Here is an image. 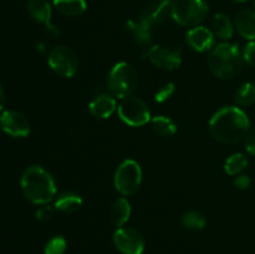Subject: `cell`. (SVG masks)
<instances>
[{
    "label": "cell",
    "instance_id": "1",
    "mask_svg": "<svg viewBox=\"0 0 255 254\" xmlns=\"http://www.w3.org/2000/svg\"><path fill=\"white\" fill-rule=\"evenodd\" d=\"M246 112L237 106H226L217 111L209 121V133L216 141L233 144L246 138L251 128Z\"/></svg>",
    "mask_w": 255,
    "mask_h": 254
},
{
    "label": "cell",
    "instance_id": "2",
    "mask_svg": "<svg viewBox=\"0 0 255 254\" xmlns=\"http://www.w3.org/2000/svg\"><path fill=\"white\" fill-rule=\"evenodd\" d=\"M20 186L27 201L44 206L56 196V184L51 174L40 166H30L22 173Z\"/></svg>",
    "mask_w": 255,
    "mask_h": 254
},
{
    "label": "cell",
    "instance_id": "3",
    "mask_svg": "<svg viewBox=\"0 0 255 254\" xmlns=\"http://www.w3.org/2000/svg\"><path fill=\"white\" fill-rule=\"evenodd\" d=\"M244 60L237 44L223 42L214 47L208 56V67L219 79H233L241 72Z\"/></svg>",
    "mask_w": 255,
    "mask_h": 254
},
{
    "label": "cell",
    "instance_id": "4",
    "mask_svg": "<svg viewBox=\"0 0 255 254\" xmlns=\"http://www.w3.org/2000/svg\"><path fill=\"white\" fill-rule=\"evenodd\" d=\"M206 0H172L171 16L181 26L196 27L208 16Z\"/></svg>",
    "mask_w": 255,
    "mask_h": 254
},
{
    "label": "cell",
    "instance_id": "5",
    "mask_svg": "<svg viewBox=\"0 0 255 254\" xmlns=\"http://www.w3.org/2000/svg\"><path fill=\"white\" fill-rule=\"evenodd\" d=\"M137 85H138V75L136 69L128 62H119L110 71L107 86L114 97L122 100L131 96Z\"/></svg>",
    "mask_w": 255,
    "mask_h": 254
},
{
    "label": "cell",
    "instance_id": "6",
    "mask_svg": "<svg viewBox=\"0 0 255 254\" xmlns=\"http://www.w3.org/2000/svg\"><path fill=\"white\" fill-rule=\"evenodd\" d=\"M142 182L141 166L134 159H125L116 169L115 188L122 196H132L138 191Z\"/></svg>",
    "mask_w": 255,
    "mask_h": 254
},
{
    "label": "cell",
    "instance_id": "7",
    "mask_svg": "<svg viewBox=\"0 0 255 254\" xmlns=\"http://www.w3.org/2000/svg\"><path fill=\"white\" fill-rule=\"evenodd\" d=\"M119 117L131 127H141L151 121V112L143 100L128 96L117 106Z\"/></svg>",
    "mask_w": 255,
    "mask_h": 254
},
{
    "label": "cell",
    "instance_id": "8",
    "mask_svg": "<svg viewBox=\"0 0 255 254\" xmlns=\"http://www.w3.org/2000/svg\"><path fill=\"white\" fill-rule=\"evenodd\" d=\"M47 62L55 74L62 77H69V79L75 76V74L77 72V67H79V60H77L76 54L65 45L54 47L50 51Z\"/></svg>",
    "mask_w": 255,
    "mask_h": 254
},
{
    "label": "cell",
    "instance_id": "9",
    "mask_svg": "<svg viewBox=\"0 0 255 254\" xmlns=\"http://www.w3.org/2000/svg\"><path fill=\"white\" fill-rule=\"evenodd\" d=\"M147 57L158 69L172 71V70H176L181 66L182 50L181 47L174 46V45H153Z\"/></svg>",
    "mask_w": 255,
    "mask_h": 254
},
{
    "label": "cell",
    "instance_id": "10",
    "mask_svg": "<svg viewBox=\"0 0 255 254\" xmlns=\"http://www.w3.org/2000/svg\"><path fill=\"white\" fill-rule=\"evenodd\" d=\"M115 247L122 254H142L144 251V239L134 228L121 227L114 234Z\"/></svg>",
    "mask_w": 255,
    "mask_h": 254
},
{
    "label": "cell",
    "instance_id": "11",
    "mask_svg": "<svg viewBox=\"0 0 255 254\" xmlns=\"http://www.w3.org/2000/svg\"><path fill=\"white\" fill-rule=\"evenodd\" d=\"M0 127L11 137L24 138L30 133V124L26 117L14 110L4 111L0 116Z\"/></svg>",
    "mask_w": 255,
    "mask_h": 254
},
{
    "label": "cell",
    "instance_id": "12",
    "mask_svg": "<svg viewBox=\"0 0 255 254\" xmlns=\"http://www.w3.org/2000/svg\"><path fill=\"white\" fill-rule=\"evenodd\" d=\"M127 30L132 34L134 44L138 47L142 57L148 56L149 51L153 47L152 44V26L142 19L128 20L126 24Z\"/></svg>",
    "mask_w": 255,
    "mask_h": 254
},
{
    "label": "cell",
    "instance_id": "13",
    "mask_svg": "<svg viewBox=\"0 0 255 254\" xmlns=\"http://www.w3.org/2000/svg\"><path fill=\"white\" fill-rule=\"evenodd\" d=\"M171 5L172 0H152L144 7L139 19L146 21L152 27L154 25L162 24V22L166 21L168 15H171Z\"/></svg>",
    "mask_w": 255,
    "mask_h": 254
},
{
    "label": "cell",
    "instance_id": "14",
    "mask_svg": "<svg viewBox=\"0 0 255 254\" xmlns=\"http://www.w3.org/2000/svg\"><path fill=\"white\" fill-rule=\"evenodd\" d=\"M27 11L35 21L45 25L47 31L55 35L59 34L56 27L51 24L52 10L49 0H27Z\"/></svg>",
    "mask_w": 255,
    "mask_h": 254
},
{
    "label": "cell",
    "instance_id": "15",
    "mask_svg": "<svg viewBox=\"0 0 255 254\" xmlns=\"http://www.w3.org/2000/svg\"><path fill=\"white\" fill-rule=\"evenodd\" d=\"M187 42L194 51H208L214 45V34L208 27L198 25L187 32Z\"/></svg>",
    "mask_w": 255,
    "mask_h": 254
},
{
    "label": "cell",
    "instance_id": "16",
    "mask_svg": "<svg viewBox=\"0 0 255 254\" xmlns=\"http://www.w3.org/2000/svg\"><path fill=\"white\" fill-rule=\"evenodd\" d=\"M89 110L92 116L97 117V119H109L117 110L116 100L112 95H99L90 102Z\"/></svg>",
    "mask_w": 255,
    "mask_h": 254
},
{
    "label": "cell",
    "instance_id": "17",
    "mask_svg": "<svg viewBox=\"0 0 255 254\" xmlns=\"http://www.w3.org/2000/svg\"><path fill=\"white\" fill-rule=\"evenodd\" d=\"M234 27L238 34L247 40H255V10L242 9L234 20Z\"/></svg>",
    "mask_w": 255,
    "mask_h": 254
},
{
    "label": "cell",
    "instance_id": "18",
    "mask_svg": "<svg viewBox=\"0 0 255 254\" xmlns=\"http://www.w3.org/2000/svg\"><path fill=\"white\" fill-rule=\"evenodd\" d=\"M131 216V204L126 198H119L114 202L110 209V221L117 228H121Z\"/></svg>",
    "mask_w": 255,
    "mask_h": 254
},
{
    "label": "cell",
    "instance_id": "19",
    "mask_svg": "<svg viewBox=\"0 0 255 254\" xmlns=\"http://www.w3.org/2000/svg\"><path fill=\"white\" fill-rule=\"evenodd\" d=\"M212 27H213V34L221 37L222 40H231L234 34V24L229 19L228 15L223 12H218L214 15L212 20Z\"/></svg>",
    "mask_w": 255,
    "mask_h": 254
},
{
    "label": "cell",
    "instance_id": "20",
    "mask_svg": "<svg viewBox=\"0 0 255 254\" xmlns=\"http://www.w3.org/2000/svg\"><path fill=\"white\" fill-rule=\"evenodd\" d=\"M55 9L66 16H80L87 9L86 0H52Z\"/></svg>",
    "mask_w": 255,
    "mask_h": 254
},
{
    "label": "cell",
    "instance_id": "21",
    "mask_svg": "<svg viewBox=\"0 0 255 254\" xmlns=\"http://www.w3.org/2000/svg\"><path fill=\"white\" fill-rule=\"evenodd\" d=\"M82 207V198L74 192H64L55 201V208L64 213H74Z\"/></svg>",
    "mask_w": 255,
    "mask_h": 254
},
{
    "label": "cell",
    "instance_id": "22",
    "mask_svg": "<svg viewBox=\"0 0 255 254\" xmlns=\"http://www.w3.org/2000/svg\"><path fill=\"white\" fill-rule=\"evenodd\" d=\"M152 129L162 137H171L177 132V125L166 116H156L151 120Z\"/></svg>",
    "mask_w": 255,
    "mask_h": 254
},
{
    "label": "cell",
    "instance_id": "23",
    "mask_svg": "<svg viewBox=\"0 0 255 254\" xmlns=\"http://www.w3.org/2000/svg\"><path fill=\"white\" fill-rule=\"evenodd\" d=\"M181 223L184 228L192 229V231H201L206 227L207 219L204 214L198 211H188L182 214Z\"/></svg>",
    "mask_w": 255,
    "mask_h": 254
},
{
    "label": "cell",
    "instance_id": "24",
    "mask_svg": "<svg viewBox=\"0 0 255 254\" xmlns=\"http://www.w3.org/2000/svg\"><path fill=\"white\" fill-rule=\"evenodd\" d=\"M234 101L238 106H251L255 104V84L246 82L237 90Z\"/></svg>",
    "mask_w": 255,
    "mask_h": 254
},
{
    "label": "cell",
    "instance_id": "25",
    "mask_svg": "<svg viewBox=\"0 0 255 254\" xmlns=\"http://www.w3.org/2000/svg\"><path fill=\"white\" fill-rule=\"evenodd\" d=\"M248 166V158L243 153H234L224 163V171L229 176H238Z\"/></svg>",
    "mask_w": 255,
    "mask_h": 254
},
{
    "label": "cell",
    "instance_id": "26",
    "mask_svg": "<svg viewBox=\"0 0 255 254\" xmlns=\"http://www.w3.org/2000/svg\"><path fill=\"white\" fill-rule=\"evenodd\" d=\"M65 252H66V241L61 236H56L50 239L44 249L45 254H65Z\"/></svg>",
    "mask_w": 255,
    "mask_h": 254
},
{
    "label": "cell",
    "instance_id": "27",
    "mask_svg": "<svg viewBox=\"0 0 255 254\" xmlns=\"http://www.w3.org/2000/svg\"><path fill=\"white\" fill-rule=\"evenodd\" d=\"M174 91H176V86H174L173 82H167V84H164L163 86L156 92L154 100H156V102H158V104H163V102L168 101V100L173 96Z\"/></svg>",
    "mask_w": 255,
    "mask_h": 254
},
{
    "label": "cell",
    "instance_id": "28",
    "mask_svg": "<svg viewBox=\"0 0 255 254\" xmlns=\"http://www.w3.org/2000/svg\"><path fill=\"white\" fill-rule=\"evenodd\" d=\"M242 55H243V60L247 65L255 66V41H249L244 46Z\"/></svg>",
    "mask_w": 255,
    "mask_h": 254
},
{
    "label": "cell",
    "instance_id": "29",
    "mask_svg": "<svg viewBox=\"0 0 255 254\" xmlns=\"http://www.w3.org/2000/svg\"><path fill=\"white\" fill-rule=\"evenodd\" d=\"M244 144H246L247 152L252 156H255V127L248 131L244 138Z\"/></svg>",
    "mask_w": 255,
    "mask_h": 254
},
{
    "label": "cell",
    "instance_id": "30",
    "mask_svg": "<svg viewBox=\"0 0 255 254\" xmlns=\"http://www.w3.org/2000/svg\"><path fill=\"white\" fill-rule=\"evenodd\" d=\"M52 214H54L52 207L44 204V207H40L36 211V218L39 219V221H47V219L51 218Z\"/></svg>",
    "mask_w": 255,
    "mask_h": 254
},
{
    "label": "cell",
    "instance_id": "31",
    "mask_svg": "<svg viewBox=\"0 0 255 254\" xmlns=\"http://www.w3.org/2000/svg\"><path fill=\"white\" fill-rule=\"evenodd\" d=\"M234 184L238 189H247L251 186V178L247 174H238L234 178Z\"/></svg>",
    "mask_w": 255,
    "mask_h": 254
},
{
    "label": "cell",
    "instance_id": "32",
    "mask_svg": "<svg viewBox=\"0 0 255 254\" xmlns=\"http://www.w3.org/2000/svg\"><path fill=\"white\" fill-rule=\"evenodd\" d=\"M4 105H5V91L4 89H2V85L0 84V111L2 110Z\"/></svg>",
    "mask_w": 255,
    "mask_h": 254
},
{
    "label": "cell",
    "instance_id": "33",
    "mask_svg": "<svg viewBox=\"0 0 255 254\" xmlns=\"http://www.w3.org/2000/svg\"><path fill=\"white\" fill-rule=\"evenodd\" d=\"M234 2H246V1H248V0H233Z\"/></svg>",
    "mask_w": 255,
    "mask_h": 254
},
{
    "label": "cell",
    "instance_id": "34",
    "mask_svg": "<svg viewBox=\"0 0 255 254\" xmlns=\"http://www.w3.org/2000/svg\"><path fill=\"white\" fill-rule=\"evenodd\" d=\"M254 2H255V0H254Z\"/></svg>",
    "mask_w": 255,
    "mask_h": 254
}]
</instances>
